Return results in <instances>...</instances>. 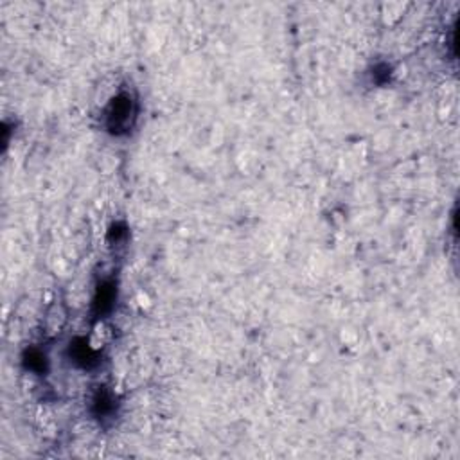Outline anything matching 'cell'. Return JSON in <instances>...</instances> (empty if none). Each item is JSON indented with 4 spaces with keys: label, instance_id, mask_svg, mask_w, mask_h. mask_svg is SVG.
<instances>
[{
    "label": "cell",
    "instance_id": "obj_5",
    "mask_svg": "<svg viewBox=\"0 0 460 460\" xmlns=\"http://www.w3.org/2000/svg\"><path fill=\"white\" fill-rule=\"evenodd\" d=\"M24 362H26L27 369L36 372V374H44V372L47 371V358H45V354L42 353V351H38V349L27 351Z\"/></svg>",
    "mask_w": 460,
    "mask_h": 460
},
{
    "label": "cell",
    "instance_id": "obj_1",
    "mask_svg": "<svg viewBox=\"0 0 460 460\" xmlns=\"http://www.w3.org/2000/svg\"><path fill=\"white\" fill-rule=\"evenodd\" d=\"M139 104L130 92H121L110 101L104 112V125L112 135L130 134L137 121Z\"/></svg>",
    "mask_w": 460,
    "mask_h": 460
},
{
    "label": "cell",
    "instance_id": "obj_3",
    "mask_svg": "<svg viewBox=\"0 0 460 460\" xmlns=\"http://www.w3.org/2000/svg\"><path fill=\"white\" fill-rule=\"evenodd\" d=\"M71 358L74 363L83 369H92L99 363V356L94 349L89 347L85 340H76L74 344H71Z\"/></svg>",
    "mask_w": 460,
    "mask_h": 460
},
{
    "label": "cell",
    "instance_id": "obj_4",
    "mask_svg": "<svg viewBox=\"0 0 460 460\" xmlns=\"http://www.w3.org/2000/svg\"><path fill=\"white\" fill-rule=\"evenodd\" d=\"M116 410V399L108 390H99L92 399V412L98 419H107Z\"/></svg>",
    "mask_w": 460,
    "mask_h": 460
},
{
    "label": "cell",
    "instance_id": "obj_2",
    "mask_svg": "<svg viewBox=\"0 0 460 460\" xmlns=\"http://www.w3.org/2000/svg\"><path fill=\"white\" fill-rule=\"evenodd\" d=\"M117 299V290L116 284L110 281L103 282V284H99L98 291H95L94 297V304H92V311L98 318H103L104 315L113 309V304H116Z\"/></svg>",
    "mask_w": 460,
    "mask_h": 460
}]
</instances>
